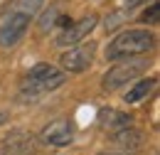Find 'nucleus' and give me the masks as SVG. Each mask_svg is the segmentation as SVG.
I'll return each mask as SVG.
<instances>
[{"label": "nucleus", "mask_w": 160, "mask_h": 155, "mask_svg": "<svg viewBox=\"0 0 160 155\" xmlns=\"http://www.w3.org/2000/svg\"><path fill=\"white\" fill-rule=\"evenodd\" d=\"M30 18L32 15H27V12H12L10 18L2 22V27H0V44L2 47H15L22 37H25V32H27V27H30Z\"/></svg>", "instance_id": "5"}, {"label": "nucleus", "mask_w": 160, "mask_h": 155, "mask_svg": "<svg viewBox=\"0 0 160 155\" xmlns=\"http://www.w3.org/2000/svg\"><path fill=\"white\" fill-rule=\"evenodd\" d=\"M99 123L106 128H123V126H131V118L113 108H103V111H99Z\"/></svg>", "instance_id": "10"}, {"label": "nucleus", "mask_w": 160, "mask_h": 155, "mask_svg": "<svg viewBox=\"0 0 160 155\" xmlns=\"http://www.w3.org/2000/svg\"><path fill=\"white\" fill-rule=\"evenodd\" d=\"M57 15H59V10H57V8H49V12H47V15H44V18H42V32H44V30H47V27H52V25H54V20H57Z\"/></svg>", "instance_id": "14"}, {"label": "nucleus", "mask_w": 160, "mask_h": 155, "mask_svg": "<svg viewBox=\"0 0 160 155\" xmlns=\"http://www.w3.org/2000/svg\"><path fill=\"white\" fill-rule=\"evenodd\" d=\"M101 155H126V153H101Z\"/></svg>", "instance_id": "17"}, {"label": "nucleus", "mask_w": 160, "mask_h": 155, "mask_svg": "<svg viewBox=\"0 0 160 155\" xmlns=\"http://www.w3.org/2000/svg\"><path fill=\"white\" fill-rule=\"evenodd\" d=\"M94 57H96V42H84V44H74L72 49H67L62 54L59 64L64 72L79 74V72H86L94 64Z\"/></svg>", "instance_id": "3"}, {"label": "nucleus", "mask_w": 160, "mask_h": 155, "mask_svg": "<svg viewBox=\"0 0 160 155\" xmlns=\"http://www.w3.org/2000/svg\"><path fill=\"white\" fill-rule=\"evenodd\" d=\"M42 5H44V0H20V10H22V12H27V15L37 12Z\"/></svg>", "instance_id": "12"}, {"label": "nucleus", "mask_w": 160, "mask_h": 155, "mask_svg": "<svg viewBox=\"0 0 160 155\" xmlns=\"http://www.w3.org/2000/svg\"><path fill=\"white\" fill-rule=\"evenodd\" d=\"M64 81H67V74L59 72L57 67L44 64V62H42V64H35V67L27 72V77H25L20 98H30V101H35V98H40L42 94H47V91L59 89Z\"/></svg>", "instance_id": "1"}, {"label": "nucleus", "mask_w": 160, "mask_h": 155, "mask_svg": "<svg viewBox=\"0 0 160 155\" xmlns=\"http://www.w3.org/2000/svg\"><path fill=\"white\" fill-rule=\"evenodd\" d=\"M153 47H155V35L153 32H148V30H128V32H121L118 37L106 47V57L108 59H131V57L150 52Z\"/></svg>", "instance_id": "2"}, {"label": "nucleus", "mask_w": 160, "mask_h": 155, "mask_svg": "<svg viewBox=\"0 0 160 155\" xmlns=\"http://www.w3.org/2000/svg\"><path fill=\"white\" fill-rule=\"evenodd\" d=\"M5 121H8V113H2V111H0V126H2Z\"/></svg>", "instance_id": "16"}, {"label": "nucleus", "mask_w": 160, "mask_h": 155, "mask_svg": "<svg viewBox=\"0 0 160 155\" xmlns=\"http://www.w3.org/2000/svg\"><path fill=\"white\" fill-rule=\"evenodd\" d=\"M96 22H99V18H96V15H86V18H81L79 22L67 25V27H64V32L57 37V44H62V47L79 44L84 37H89V32L96 27Z\"/></svg>", "instance_id": "7"}, {"label": "nucleus", "mask_w": 160, "mask_h": 155, "mask_svg": "<svg viewBox=\"0 0 160 155\" xmlns=\"http://www.w3.org/2000/svg\"><path fill=\"white\" fill-rule=\"evenodd\" d=\"M140 2H145V0H126L128 8H136V5H140Z\"/></svg>", "instance_id": "15"}, {"label": "nucleus", "mask_w": 160, "mask_h": 155, "mask_svg": "<svg viewBox=\"0 0 160 155\" xmlns=\"http://www.w3.org/2000/svg\"><path fill=\"white\" fill-rule=\"evenodd\" d=\"M35 138L30 133H22V131H15L2 140V148H0V155H32L35 153Z\"/></svg>", "instance_id": "8"}, {"label": "nucleus", "mask_w": 160, "mask_h": 155, "mask_svg": "<svg viewBox=\"0 0 160 155\" xmlns=\"http://www.w3.org/2000/svg\"><path fill=\"white\" fill-rule=\"evenodd\" d=\"M145 62H126V64H116V67H111L106 74H103V89L106 91H113V89H118L123 84H128V81H133L136 77H140L143 72H145Z\"/></svg>", "instance_id": "4"}, {"label": "nucleus", "mask_w": 160, "mask_h": 155, "mask_svg": "<svg viewBox=\"0 0 160 155\" xmlns=\"http://www.w3.org/2000/svg\"><path fill=\"white\" fill-rule=\"evenodd\" d=\"M42 143L44 145H52V148H67L74 143V128L69 121H52L42 128Z\"/></svg>", "instance_id": "6"}, {"label": "nucleus", "mask_w": 160, "mask_h": 155, "mask_svg": "<svg viewBox=\"0 0 160 155\" xmlns=\"http://www.w3.org/2000/svg\"><path fill=\"white\" fill-rule=\"evenodd\" d=\"M158 15H160V5H158V2H153V5H150V10H145V12H143V22L155 25V22H158Z\"/></svg>", "instance_id": "13"}, {"label": "nucleus", "mask_w": 160, "mask_h": 155, "mask_svg": "<svg viewBox=\"0 0 160 155\" xmlns=\"http://www.w3.org/2000/svg\"><path fill=\"white\" fill-rule=\"evenodd\" d=\"M155 84H158V81H155V77L138 81V84H136V86H133V89L126 94V103H138L140 98H145L150 91H153V89H155Z\"/></svg>", "instance_id": "11"}, {"label": "nucleus", "mask_w": 160, "mask_h": 155, "mask_svg": "<svg viewBox=\"0 0 160 155\" xmlns=\"http://www.w3.org/2000/svg\"><path fill=\"white\" fill-rule=\"evenodd\" d=\"M111 140H113V145H118V148H123V150H138L140 145H143V133L140 131H136L133 126H123V128H116L113 131V136H111Z\"/></svg>", "instance_id": "9"}]
</instances>
